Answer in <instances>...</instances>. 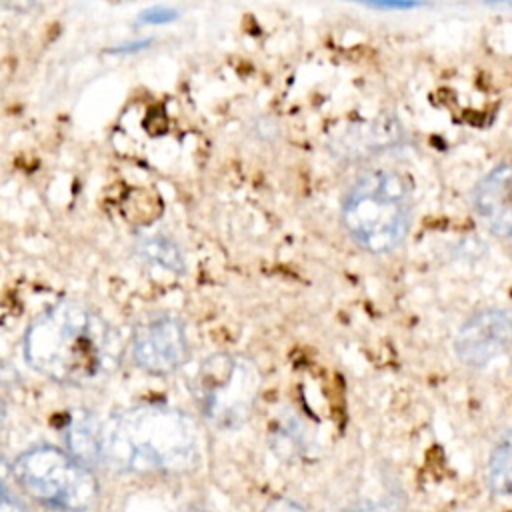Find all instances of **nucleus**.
Here are the masks:
<instances>
[{"mask_svg": "<svg viewBox=\"0 0 512 512\" xmlns=\"http://www.w3.org/2000/svg\"><path fill=\"white\" fill-rule=\"evenodd\" d=\"M198 458V426L178 408L140 404L102 422V464L116 472H186Z\"/></svg>", "mask_w": 512, "mask_h": 512, "instance_id": "f257e3e1", "label": "nucleus"}, {"mask_svg": "<svg viewBox=\"0 0 512 512\" xmlns=\"http://www.w3.org/2000/svg\"><path fill=\"white\" fill-rule=\"evenodd\" d=\"M108 350V324L78 302L54 304L24 336L26 362L60 384L82 386L96 380L104 372Z\"/></svg>", "mask_w": 512, "mask_h": 512, "instance_id": "f03ea898", "label": "nucleus"}, {"mask_svg": "<svg viewBox=\"0 0 512 512\" xmlns=\"http://www.w3.org/2000/svg\"><path fill=\"white\" fill-rule=\"evenodd\" d=\"M412 220L406 180L390 168L362 172L342 200V224L350 238L372 254L396 250Z\"/></svg>", "mask_w": 512, "mask_h": 512, "instance_id": "7ed1b4c3", "label": "nucleus"}, {"mask_svg": "<svg viewBox=\"0 0 512 512\" xmlns=\"http://www.w3.org/2000/svg\"><path fill=\"white\" fill-rule=\"evenodd\" d=\"M12 474L38 504L58 512H86L98 500V480L68 450L40 444L22 452Z\"/></svg>", "mask_w": 512, "mask_h": 512, "instance_id": "20e7f679", "label": "nucleus"}, {"mask_svg": "<svg viewBox=\"0 0 512 512\" xmlns=\"http://www.w3.org/2000/svg\"><path fill=\"white\" fill-rule=\"evenodd\" d=\"M260 388L258 368L244 356L214 354L202 362L194 378V394L204 414L220 426L242 424Z\"/></svg>", "mask_w": 512, "mask_h": 512, "instance_id": "39448f33", "label": "nucleus"}, {"mask_svg": "<svg viewBox=\"0 0 512 512\" xmlns=\"http://www.w3.org/2000/svg\"><path fill=\"white\" fill-rule=\"evenodd\" d=\"M134 362L150 374H170L188 360V338L184 324L170 314L144 322L132 342Z\"/></svg>", "mask_w": 512, "mask_h": 512, "instance_id": "423d86ee", "label": "nucleus"}, {"mask_svg": "<svg viewBox=\"0 0 512 512\" xmlns=\"http://www.w3.org/2000/svg\"><path fill=\"white\" fill-rule=\"evenodd\" d=\"M512 344V316L500 308L472 314L454 338L456 356L472 368H482L502 356Z\"/></svg>", "mask_w": 512, "mask_h": 512, "instance_id": "0eeeda50", "label": "nucleus"}, {"mask_svg": "<svg viewBox=\"0 0 512 512\" xmlns=\"http://www.w3.org/2000/svg\"><path fill=\"white\" fill-rule=\"evenodd\" d=\"M474 208L482 222L502 238H512V164L490 170L474 188Z\"/></svg>", "mask_w": 512, "mask_h": 512, "instance_id": "6e6552de", "label": "nucleus"}, {"mask_svg": "<svg viewBox=\"0 0 512 512\" xmlns=\"http://www.w3.org/2000/svg\"><path fill=\"white\" fill-rule=\"evenodd\" d=\"M66 444L68 452L84 466L102 464V422L86 410L76 412L66 426Z\"/></svg>", "mask_w": 512, "mask_h": 512, "instance_id": "1a4fd4ad", "label": "nucleus"}, {"mask_svg": "<svg viewBox=\"0 0 512 512\" xmlns=\"http://www.w3.org/2000/svg\"><path fill=\"white\" fill-rule=\"evenodd\" d=\"M488 486L500 496H512V430L502 436L488 460Z\"/></svg>", "mask_w": 512, "mask_h": 512, "instance_id": "9d476101", "label": "nucleus"}, {"mask_svg": "<svg viewBox=\"0 0 512 512\" xmlns=\"http://www.w3.org/2000/svg\"><path fill=\"white\" fill-rule=\"evenodd\" d=\"M144 260L162 266L170 272H182L184 270V258L180 248L166 236H148L140 240L138 246Z\"/></svg>", "mask_w": 512, "mask_h": 512, "instance_id": "9b49d317", "label": "nucleus"}, {"mask_svg": "<svg viewBox=\"0 0 512 512\" xmlns=\"http://www.w3.org/2000/svg\"><path fill=\"white\" fill-rule=\"evenodd\" d=\"M176 18V12L170 10V8H154V10H148L142 14V22H148V24H158V22H170Z\"/></svg>", "mask_w": 512, "mask_h": 512, "instance_id": "f8f14e48", "label": "nucleus"}, {"mask_svg": "<svg viewBox=\"0 0 512 512\" xmlns=\"http://www.w3.org/2000/svg\"><path fill=\"white\" fill-rule=\"evenodd\" d=\"M264 512H306L300 504L292 502V500H286V498H280V500H274L270 502Z\"/></svg>", "mask_w": 512, "mask_h": 512, "instance_id": "ddd939ff", "label": "nucleus"}, {"mask_svg": "<svg viewBox=\"0 0 512 512\" xmlns=\"http://www.w3.org/2000/svg\"><path fill=\"white\" fill-rule=\"evenodd\" d=\"M0 512H24V508L12 494H8L0 498Z\"/></svg>", "mask_w": 512, "mask_h": 512, "instance_id": "4468645a", "label": "nucleus"}, {"mask_svg": "<svg viewBox=\"0 0 512 512\" xmlns=\"http://www.w3.org/2000/svg\"><path fill=\"white\" fill-rule=\"evenodd\" d=\"M10 468H8V464L0 458V498H4V496H8L10 492H8V476H10Z\"/></svg>", "mask_w": 512, "mask_h": 512, "instance_id": "2eb2a0df", "label": "nucleus"}, {"mask_svg": "<svg viewBox=\"0 0 512 512\" xmlns=\"http://www.w3.org/2000/svg\"><path fill=\"white\" fill-rule=\"evenodd\" d=\"M348 512H392V508L386 504H360L350 508Z\"/></svg>", "mask_w": 512, "mask_h": 512, "instance_id": "dca6fc26", "label": "nucleus"}, {"mask_svg": "<svg viewBox=\"0 0 512 512\" xmlns=\"http://www.w3.org/2000/svg\"><path fill=\"white\" fill-rule=\"evenodd\" d=\"M374 8H388V10H394V8H412V6H418L414 2H384V4H372Z\"/></svg>", "mask_w": 512, "mask_h": 512, "instance_id": "f3484780", "label": "nucleus"}, {"mask_svg": "<svg viewBox=\"0 0 512 512\" xmlns=\"http://www.w3.org/2000/svg\"><path fill=\"white\" fill-rule=\"evenodd\" d=\"M6 372H8V368H6V366H4V362L0 360V380L4 378V374H6Z\"/></svg>", "mask_w": 512, "mask_h": 512, "instance_id": "a211bd4d", "label": "nucleus"}, {"mask_svg": "<svg viewBox=\"0 0 512 512\" xmlns=\"http://www.w3.org/2000/svg\"><path fill=\"white\" fill-rule=\"evenodd\" d=\"M2 418H4V410H2V404H0V424H2Z\"/></svg>", "mask_w": 512, "mask_h": 512, "instance_id": "6ab92c4d", "label": "nucleus"}]
</instances>
